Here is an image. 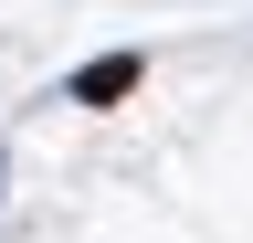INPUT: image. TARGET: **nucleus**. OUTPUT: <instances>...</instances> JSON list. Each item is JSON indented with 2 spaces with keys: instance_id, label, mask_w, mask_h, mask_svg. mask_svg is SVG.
Masks as SVG:
<instances>
[{
  "instance_id": "f257e3e1",
  "label": "nucleus",
  "mask_w": 253,
  "mask_h": 243,
  "mask_svg": "<svg viewBox=\"0 0 253 243\" xmlns=\"http://www.w3.org/2000/svg\"><path fill=\"white\" fill-rule=\"evenodd\" d=\"M148 85V53H95V64L74 74V106H126Z\"/></svg>"
}]
</instances>
